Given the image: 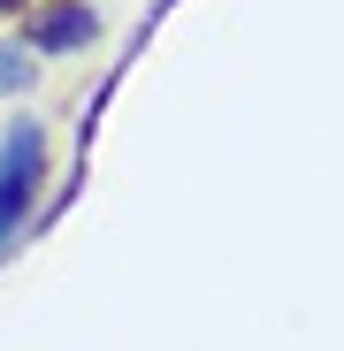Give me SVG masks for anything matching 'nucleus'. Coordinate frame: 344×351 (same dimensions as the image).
Wrapping results in <instances>:
<instances>
[{
  "mask_svg": "<svg viewBox=\"0 0 344 351\" xmlns=\"http://www.w3.org/2000/svg\"><path fill=\"white\" fill-rule=\"evenodd\" d=\"M38 160H46V130H38V123L8 130V145H0V237L23 221V206H31V191H38Z\"/></svg>",
  "mask_w": 344,
  "mask_h": 351,
  "instance_id": "f257e3e1",
  "label": "nucleus"
},
{
  "mask_svg": "<svg viewBox=\"0 0 344 351\" xmlns=\"http://www.w3.org/2000/svg\"><path fill=\"white\" fill-rule=\"evenodd\" d=\"M92 31H100V16L84 8V0L31 8V46H38V53H77V46H92Z\"/></svg>",
  "mask_w": 344,
  "mask_h": 351,
  "instance_id": "f03ea898",
  "label": "nucleus"
},
{
  "mask_svg": "<svg viewBox=\"0 0 344 351\" xmlns=\"http://www.w3.org/2000/svg\"><path fill=\"white\" fill-rule=\"evenodd\" d=\"M23 69H31V62H23V46H0V92H16Z\"/></svg>",
  "mask_w": 344,
  "mask_h": 351,
  "instance_id": "7ed1b4c3",
  "label": "nucleus"
},
{
  "mask_svg": "<svg viewBox=\"0 0 344 351\" xmlns=\"http://www.w3.org/2000/svg\"><path fill=\"white\" fill-rule=\"evenodd\" d=\"M0 8H8V16H23V0H0Z\"/></svg>",
  "mask_w": 344,
  "mask_h": 351,
  "instance_id": "20e7f679",
  "label": "nucleus"
}]
</instances>
